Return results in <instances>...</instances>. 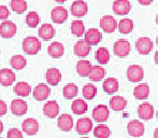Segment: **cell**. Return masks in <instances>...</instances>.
I'll use <instances>...</instances> for the list:
<instances>
[{"instance_id": "1", "label": "cell", "mask_w": 158, "mask_h": 138, "mask_svg": "<svg viewBox=\"0 0 158 138\" xmlns=\"http://www.w3.org/2000/svg\"><path fill=\"white\" fill-rule=\"evenodd\" d=\"M23 51L28 55H35L41 50L42 45L40 40L37 37H27L23 40L22 43Z\"/></svg>"}, {"instance_id": "2", "label": "cell", "mask_w": 158, "mask_h": 138, "mask_svg": "<svg viewBox=\"0 0 158 138\" xmlns=\"http://www.w3.org/2000/svg\"><path fill=\"white\" fill-rule=\"evenodd\" d=\"M50 94H51V88L45 83H39L32 91L33 98L38 101H43L45 99H48Z\"/></svg>"}, {"instance_id": "3", "label": "cell", "mask_w": 158, "mask_h": 138, "mask_svg": "<svg viewBox=\"0 0 158 138\" xmlns=\"http://www.w3.org/2000/svg\"><path fill=\"white\" fill-rule=\"evenodd\" d=\"M22 131L28 136H33L39 132V122L33 118H28L22 123Z\"/></svg>"}, {"instance_id": "4", "label": "cell", "mask_w": 158, "mask_h": 138, "mask_svg": "<svg viewBox=\"0 0 158 138\" xmlns=\"http://www.w3.org/2000/svg\"><path fill=\"white\" fill-rule=\"evenodd\" d=\"M17 32V27L13 22L3 21L0 24V36L4 39H10L14 37Z\"/></svg>"}, {"instance_id": "5", "label": "cell", "mask_w": 158, "mask_h": 138, "mask_svg": "<svg viewBox=\"0 0 158 138\" xmlns=\"http://www.w3.org/2000/svg\"><path fill=\"white\" fill-rule=\"evenodd\" d=\"M110 117V110L106 105H98L93 110V119L98 123L106 122Z\"/></svg>"}, {"instance_id": "6", "label": "cell", "mask_w": 158, "mask_h": 138, "mask_svg": "<svg viewBox=\"0 0 158 138\" xmlns=\"http://www.w3.org/2000/svg\"><path fill=\"white\" fill-rule=\"evenodd\" d=\"M127 78L130 82H140L144 78V70L140 65H131L127 69Z\"/></svg>"}, {"instance_id": "7", "label": "cell", "mask_w": 158, "mask_h": 138, "mask_svg": "<svg viewBox=\"0 0 158 138\" xmlns=\"http://www.w3.org/2000/svg\"><path fill=\"white\" fill-rule=\"evenodd\" d=\"M113 51L118 57H126L130 53V43L126 39H119L113 45Z\"/></svg>"}, {"instance_id": "8", "label": "cell", "mask_w": 158, "mask_h": 138, "mask_svg": "<svg viewBox=\"0 0 158 138\" xmlns=\"http://www.w3.org/2000/svg\"><path fill=\"white\" fill-rule=\"evenodd\" d=\"M100 27L103 32L111 34V32H114V30L117 28L118 23L116 22V19L112 16V15H104L103 17H101L100 19Z\"/></svg>"}, {"instance_id": "9", "label": "cell", "mask_w": 158, "mask_h": 138, "mask_svg": "<svg viewBox=\"0 0 158 138\" xmlns=\"http://www.w3.org/2000/svg\"><path fill=\"white\" fill-rule=\"evenodd\" d=\"M135 48L141 55H148L153 50V41L148 37L139 38L135 42Z\"/></svg>"}, {"instance_id": "10", "label": "cell", "mask_w": 158, "mask_h": 138, "mask_svg": "<svg viewBox=\"0 0 158 138\" xmlns=\"http://www.w3.org/2000/svg\"><path fill=\"white\" fill-rule=\"evenodd\" d=\"M11 111L14 115H17V117H21V115H24L25 113H27L28 110V105L24 99L21 98H16L13 99L11 101Z\"/></svg>"}, {"instance_id": "11", "label": "cell", "mask_w": 158, "mask_h": 138, "mask_svg": "<svg viewBox=\"0 0 158 138\" xmlns=\"http://www.w3.org/2000/svg\"><path fill=\"white\" fill-rule=\"evenodd\" d=\"M127 131L128 134L132 137H141L144 134V124L138 120H132L127 124Z\"/></svg>"}, {"instance_id": "12", "label": "cell", "mask_w": 158, "mask_h": 138, "mask_svg": "<svg viewBox=\"0 0 158 138\" xmlns=\"http://www.w3.org/2000/svg\"><path fill=\"white\" fill-rule=\"evenodd\" d=\"M15 80H16V75L13 70L8 68H2L0 70V84L2 86L8 88V86L12 85Z\"/></svg>"}, {"instance_id": "13", "label": "cell", "mask_w": 158, "mask_h": 138, "mask_svg": "<svg viewBox=\"0 0 158 138\" xmlns=\"http://www.w3.org/2000/svg\"><path fill=\"white\" fill-rule=\"evenodd\" d=\"M71 14L75 17H83L87 14L88 6L83 0H77L71 4Z\"/></svg>"}, {"instance_id": "14", "label": "cell", "mask_w": 158, "mask_h": 138, "mask_svg": "<svg viewBox=\"0 0 158 138\" xmlns=\"http://www.w3.org/2000/svg\"><path fill=\"white\" fill-rule=\"evenodd\" d=\"M51 19L54 23L63 24L68 19V11L64 6H55L51 12Z\"/></svg>"}, {"instance_id": "15", "label": "cell", "mask_w": 158, "mask_h": 138, "mask_svg": "<svg viewBox=\"0 0 158 138\" xmlns=\"http://www.w3.org/2000/svg\"><path fill=\"white\" fill-rule=\"evenodd\" d=\"M73 125H74V122H73V119L70 114L64 113V114H60L58 117L57 126H58L59 130H61L63 132H70L73 128Z\"/></svg>"}, {"instance_id": "16", "label": "cell", "mask_w": 158, "mask_h": 138, "mask_svg": "<svg viewBox=\"0 0 158 138\" xmlns=\"http://www.w3.org/2000/svg\"><path fill=\"white\" fill-rule=\"evenodd\" d=\"M93 121L89 118H81L75 124V130L80 135H86L93 130Z\"/></svg>"}, {"instance_id": "17", "label": "cell", "mask_w": 158, "mask_h": 138, "mask_svg": "<svg viewBox=\"0 0 158 138\" xmlns=\"http://www.w3.org/2000/svg\"><path fill=\"white\" fill-rule=\"evenodd\" d=\"M138 115L140 119L148 121L154 117V107L148 101L141 104L138 107Z\"/></svg>"}, {"instance_id": "18", "label": "cell", "mask_w": 158, "mask_h": 138, "mask_svg": "<svg viewBox=\"0 0 158 138\" xmlns=\"http://www.w3.org/2000/svg\"><path fill=\"white\" fill-rule=\"evenodd\" d=\"M43 113L50 119H55L59 113V105L56 101H48L43 106Z\"/></svg>"}, {"instance_id": "19", "label": "cell", "mask_w": 158, "mask_h": 138, "mask_svg": "<svg viewBox=\"0 0 158 138\" xmlns=\"http://www.w3.org/2000/svg\"><path fill=\"white\" fill-rule=\"evenodd\" d=\"M131 4L129 0H115L113 3V11L117 15H126L130 12Z\"/></svg>"}, {"instance_id": "20", "label": "cell", "mask_w": 158, "mask_h": 138, "mask_svg": "<svg viewBox=\"0 0 158 138\" xmlns=\"http://www.w3.org/2000/svg\"><path fill=\"white\" fill-rule=\"evenodd\" d=\"M45 79L51 86H56L61 81V72L57 68H50L46 70Z\"/></svg>"}, {"instance_id": "21", "label": "cell", "mask_w": 158, "mask_h": 138, "mask_svg": "<svg viewBox=\"0 0 158 138\" xmlns=\"http://www.w3.org/2000/svg\"><path fill=\"white\" fill-rule=\"evenodd\" d=\"M101 39H102L101 32L98 29H96V28H90V29H88L87 32H85V35H84V40H85L90 46L98 44L101 41Z\"/></svg>"}, {"instance_id": "22", "label": "cell", "mask_w": 158, "mask_h": 138, "mask_svg": "<svg viewBox=\"0 0 158 138\" xmlns=\"http://www.w3.org/2000/svg\"><path fill=\"white\" fill-rule=\"evenodd\" d=\"M38 35L44 41H48V40L53 39L55 36V29L51 24H43L40 26L39 30H38Z\"/></svg>"}, {"instance_id": "23", "label": "cell", "mask_w": 158, "mask_h": 138, "mask_svg": "<svg viewBox=\"0 0 158 138\" xmlns=\"http://www.w3.org/2000/svg\"><path fill=\"white\" fill-rule=\"evenodd\" d=\"M74 54L79 57H86L90 52V45L85 40H79L74 44Z\"/></svg>"}, {"instance_id": "24", "label": "cell", "mask_w": 158, "mask_h": 138, "mask_svg": "<svg viewBox=\"0 0 158 138\" xmlns=\"http://www.w3.org/2000/svg\"><path fill=\"white\" fill-rule=\"evenodd\" d=\"M48 53L51 57H53V58H59V57L63 56L64 53V44L58 41L53 42V43H51L50 46L48 48Z\"/></svg>"}, {"instance_id": "25", "label": "cell", "mask_w": 158, "mask_h": 138, "mask_svg": "<svg viewBox=\"0 0 158 138\" xmlns=\"http://www.w3.org/2000/svg\"><path fill=\"white\" fill-rule=\"evenodd\" d=\"M150 95V86L148 83H140L133 90V96L139 101H144Z\"/></svg>"}, {"instance_id": "26", "label": "cell", "mask_w": 158, "mask_h": 138, "mask_svg": "<svg viewBox=\"0 0 158 138\" xmlns=\"http://www.w3.org/2000/svg\"><path fill=\"white\" fill-rule=\"evenodd\" d=\"M13 91L16 95L21 97H27L30 95L31 93V86L25 81H21V82H17L15 84V86L13 88Z\"/></svg>"}, {"instance_id": "27", "label": "cell", "mask_w": 158, "mask_h": 138, "mask_svg": "<svg viewBox=\"0 0 158 138\" xmlns=\"http://www.w3.org/2000/svg\"><path fill=\"white\" fill-rule=\"evenodd\" d=\"M92 68H93V65L89 61L82 59V61L77 62V71L81 77H89Z\"/></svg>"}, {"instance_id": "28", "label": "cell", "mask_w": 158, "mask_h": 138, "mask_svg": "<svg viewBox=\"0 0 158 138\" xmlns=\"http://www.w3.org/2000/svg\"><path fill=\"white\" fill-rule=\"evenodd\" d=\"M102 88H103L104 92L108 93V94H114L118 91L119 84L115 78H108V79L104 80Z\"/></svg>"}, {"instance_id": "29", "label": "cell", "mask_w": 158, "mask_h": 138, "mask_svg": "<svg viewBox=\"0 0 158 138\" xmlns=\"http://www.w3.org/2000/svg\"><path fill=\"white\" fill-rule=\"evenodd\" d=\"M127 106V101L123 96H113L110 99V108L114 111H123Z\"/></svg>"}, {"instance_id": "30", "label": "cell", "mask_w": 158, "mask_h": 138, "mask_svg": "<svg viewBox=\"0 0 158 138\" xmlns=\"http://www.w3.org/2000/svg\"><path fill=\"white\" fill-rule=\"evenodd\" d=\"M88 105L86 104V101L84 99L77 98L71 104V110L75 114H84L87 111Z\"/></svg>"}, {"instance_id": "31", "label": "cell", "mask_w": 158, "mask_h": 138, "mask_svg": "<svg viewBox=\"0 0 158 138\" xmlns=\"http://www.w3.org/2000/svg\"><path fill=\"white\" fill-rule=\"evenodd\" d=\"M10 64L12 68L15 69V70H22L27 65V59L23 55H14V56L11 57Z\"/></svg>"}, {"instance_id": "32", "label": "cell", "mask_w": 158, "mask_h": 138, "mask_svg": "<svg viewBox=\"0 0 158 138\" xmlns=\"http://www.w3.org/2000/svg\"><path fill=\"white\" fill-rule=\"evenodd\" d=\"M106 77V69L101 66H93L92 71H90V75H89V79L92 80L93 82H98V81H101L103 78Z\"/></svg>"}, {"instance_id": "33", "label": "cell", "mask_w": 158, "mask_h": 138, "mask_svg": "<svg viewBox=\"0 0 158 138\" xmlns=\"http://www.w3.org/2000/svg\"><path fill=\"white\" fill-rule=\"evenodd\" d=\"M95 57L100 65H106V64H108L109 61H110V53H109L108 49L99 48L96 51Z\"/></svg>"}, {"instance_id": "34", "label": "cell", "mask_w": 158, "mask_h": 138, "mask_svg": "<svg viewBox=\"0 0 158 138\" xmlns=\"http://www.w3.org/2000/svg\"><path fill=\"white\" fill-rule=\"evenodd\" d=\"M79 93V88L77 86V84L74 83H68L64 86L63 88V94L64 96V98L67 99H72Z\"/></svg>"}, {"instance_id": "35", "label": "cell", "mask_w": 158, "mask_h": 138, "mask_svg": "<svg viewBox=\"0 0 158 138\" xmlns=\"http://www.w3.org/2000/svg\"><path fill=\"white\" fill-rule=\"evenodd\" d=\"M71 32L77 37H82L85 35V26L81 19H75L71 23Z\"/></svg>"}, {"instance_id": "36", "label": "cell", "mask_w": 158, "mask_h": 138, "mask_svg": "<svg viewBox=\"0 0 158 138\" xmlns=\"http://www.w3.org/2000/svg\"><path fill=\"white\" fill-rule=\"evenodd\" d=\"M117 28H118V30H119L121 34L127 35V34H129V32H132L133 22L131 21L130 19H123L118 22V26H117Z\"/></svg>"}, {"instance_id": "37", "label": "cell", "mask_w": 158, "mask_h": 138, "mask_svg": "<svg viewBox=\"0 0 158 138\" xmlns=\"http://www.w3.org/2000/svg\"><path fill=\"white\" fill-rule=\"evenodd\" d=\"M94 136L96 138H109L111 136V130L104 124H99L94 128Z\"/></svg>"}, {"instance_id": "38", "label": "cell", "mask_w": 158, "mask_h": 138, "mask_svg": "<svg viewBox=\"0 0 158 138\" xmlns=\"http://www.w3.org/2000/svg\"><path fill=\"white\" fill-rule=\"evenodd\" d=\"M10 6L15 13L22 14L27 10V2L25 0H11Z\"/></svg>"}, {"instance_id": "39", "label": "cell", "mask_w": 158, "mask_h": 138, "mask_svg": "<svg viewBox=\"0 0 158 138\" xmlns=\"http://www.w3.org/2000/svg\"><path fill=\"white\" fill-rule=\"evenodd\" d=\"M82 94H83L84 98L85 99H94L95 96L97 95V88L92 83H88V84H85L82 90Z\"/></svg>"}, {"instance_id": "40", "label": "cell", "mask_w": 158, "mask_h": 138, "mask_svg": "<svg viewBox=\"0 0 158 138\" xmlns=\"http://www.w3.org/2000/svg\"><path fill=\"white\" fill-rule=\"evenodd\" d=\"M40 23V16L37 12L31 11L26 15V24L29 26L30 28H35Z\"/></svg>"}, {"instance_id": "41", "label": "cell", "mask_w": 158, "mask_h": 138, "mask_svg": "<svg viewBox=\"0 0 158 138\" xmlns=\"http://www.w3.org/2000/svg\"><path fill=\"white\" fill-rule=\"evenodd\" d=\"M6 138H24L23 131L19 130V128H10L6 134Z\"/></svg>"}, {"instance_id": "42", "label": "cell", "mask_w": 158, "mask_h": 138, "mask_svg": "<svg viewBox=\"0 0 158 138\" xmlns=\"http://www.w3.org/2000/svg\"><path fill=\"white\" fill-rule=\"evenodd\" d=\"M9 15H10V11L6 8V6H0V19L6 21Z\"/></svg>"}, {"instance_id": "43", "label": "cell", "mask_w": 158, "mask_h": 138, "mask_svg": "<svg viewBox=\"0 0 158 138\" xmlns=\"http://www.w3.org/2000/svg\"><path fill=\"white\" fill-rule=\"evenodd\" d=\"M6 112H8V106H6V101L0 99V117H3Z\"/></svg>"}, {"instance_id": "44", "label": "cell", "mask_w": 158, "mask_h": 138, "mask_svg": "<svg viewBox=\"0 0 158 138\" xmlns=\"http://www.w3.org/2000/svg\"><path fill=\"white\" fill-rule=\"evenodd\" d=\"M138 2L142 6H150L153 2V0H138Z\"/></svg>"}, {"instance_id": "45", "label": "cell", "mask_w": 158, "mask_h": 138, "mask_svg": "<svg viewBox=\"0 0 158 138\" xmlns=\"http://www.w3.org/2000/svg\"><path fill=\"white\" fill-rule=\"evenodd\" d=\"M154 59H155V63L158 65V51L156 53H155V55H154Z\"/></svg>"}, {"instance_id": "46", "label": "cell", "mask_w": 158, "mask_h": 138, "mask_svg": "<svg viewBox=\"0 0 158 138\" xmlns=\"http://www.w3.org/2000/svg\"><path fill=\"white\" fill-rule=\"evenodd\" d=\"M3 132V123H2V121L0 120V134Z\"/></svg>"}, {"instance_id": "47", "label": "cell", "mask_w": 158, "mask_h": 138, "mask_svg": "<svg viewBox=\"0 0 158 138\" xmlns=\"http://www.w3.org/2000/svg\"><path fill=\"white\" fill-rule=\"evenodd\" d=\"M154 138H158V127L155 130V132H154Z\"/></svg>"}, {"instance_id": "48", "label": "cell", "mask_w": 158, "mask_h": 138, "mask_svg": "<svg viewBox=\"0 0 158 138\" xmlns=\"http://www.w3.org/2000/svg\"><path fill=\"white\" fill-rule=\"evenodd\" d=\"M56 2H59V3H64V1H67V0H55Z\"/></svg>"}, {"instance_id": "49", "label": "cell", "mask_w": 158, "mask_h": 138, "mask_svg": "<svg viewBox=\"0 0 158 138\" xmlns=\"http://www.w3.org/2000/svg\"><path fill=\"white\" fill-rule=\"evenodd\" d=\"M156 23H157V25H158V14H157V16H156Z\"/></svg>"}, {"instance_id": "50", "label": "cell", "mask_w": 158, "mask_h": 138, "mask_svg": "<svg viewBox=\"0 0 158 138\" xmlns=\"http://www.w3.org/2000/svg\"><path fill=\"white\" fill-rule=\"evenodd\" d=\"M156 41H157V44H158V37H157V39H156Z\"/></svg>"}, {"instance_id": "51", "label": "cell", "mask_w": 158, "mask_h": 138, "mask_svg": "<svg viewBox=\"0 0 158 138\" xmlns=\"http://www.w3.org/2000/svg\"><path fill=\"white\" fill-rule=\"evenodd\" d=\"M157 119H158V111H157Z\"/></svg>"}, {"instance_id": "52", "label": "cell", "mask_w": 158, "mask_h": 138, "mask_svg": "<svg viewBox=\"0 0 158 138\" xmlns=\"http://www.w3.org/2000/svg\"><path fill=\"white\" fill-rule=\"evenodd\" d=\"M81 138H88V137H81Z\"/></svg>"}, {"instance_id": "53", "label": "cell", "mask_w": 158, "mask_h": 138, "mask_svg": "<svg viewBox=\"0 0 158 138\" xmlns=\"http://www.w3.org/2000/svg\"><path fill=\"white\" fill-rule=\"evenodd\" d=\"M0 138H2V137H0Z\"/></svg>"}]
</instances>
